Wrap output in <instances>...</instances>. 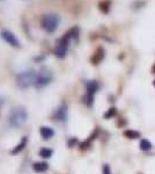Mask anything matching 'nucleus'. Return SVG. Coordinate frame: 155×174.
<instances>
[{"label": "nucleus", "instance_id": "nucleus-2", "mask_svg": "<svg viewBox=\"0 0 155 174\" xmlns=\"http://www.w3.org/2000/svg\"><path fill=\"white\" fill-rule=\"evenodd\" d=\"M28 120V113L22 107L13 109L10 115V123L14 127H21Z\"/></svg>", "mask_w": 155, "mask_h": 174}, {"label": "nucleus", "instance_id": "nucleus-14", "mask_svg": "<svg viewBox=\"0 0 155 174\" xmlns=\"http://www.w3.org/2000/svg\"><path fill=\"white\" fill-rule=\"evenodd\" d=\"M100 10L103 12V13H108L110 10V1L109 0H104L102 2H100Z\"/></svg>", "mask_w": 155, "mask_h": 174}, {"label": "nucleus", "instance_id": "nucleus-5", "mask_svg": "<svg viewBox=\"0 0 155 174\" xmlns=\"http://www.w3.org/2000/svg\"><path fill=\"white\" fill-rule=\"evenodd\" d=\"M52 80V73L51 71H49L48 69H42L41 71L36 74V81L35 85L36 87H44L48 84H50Z\"/></svg>", "mask_w": 155, "mask_h": 174}, {"label": "nucleus", "instance_id": "nucleus-15", "mask_svg": "<svg viewBox=\"0 0 155 174\" xmlns=\"http://www.w3.org/2000/svg\"><path fill=\"white\" fill-rule=\"evenodd\" d=\"M140 149H141L143 151H148V150H151V149H152L151 142L147 141V139H143V141L140 142Z\"/></svg>", "mask_w": 155, "mask_h": 174}, {"label": "nucleus", "instance_id": "nucleus-19", "mask_svg": "<svg viewBox=\"0 0 155 174\" xmlns=\"http://www.w3.org/2000/svg\"><path fill=\"white\" fill-rule=\"evenodd\" d=\"M153 73H155V65L153 66Z\"/></svg>", "mask_w": 155, "mask_h": 174}, {"label": "nucleus", "instance_id": "nucleus-10", "mask_svg": "<svg viewBox=\"0 0 155 174\" xmlns=\"http://www.w3.org/2000/svg\"><path fill=\"white\" fill-rule=\"evenodd\" d=\"M40 132H41L42 137H43L44 139H50L52 136L54 135L53 129L49 128V127H42L41 129H40Z\"/></svg>", "mask_w": 155, "mask_h": 174}, {"label": "nucleus", "instance_id": "nucleus-13", "mask_svg": "<svg viewBox=\"0 0 155 174\" xmlns=\"http://www.w3.org/2000/svg\"><path fill=\"white\" fill-rule=\"evenodd\" d=\"M26 144H27V137H23V139L20 142V144L12 151V154H16V153H19L21 150H23L24 149V146H26Z\"/></svg>", "mask_w": 155, "mask_h": 174}, {"label": "nucleus", "instance_id": "nucleus-6", "mask_svg": "<svg viewBox=\"0 0 155 174\" xmlns=\"http://www.w3.org/2000/svg\"><path fill=\"white\" fill-rule=\"evenodd\" d=\"M98 89V84L96 81H88L87 83V95H86V103L88 106H92L93 105V100H94V94L97 92Z\"/></svg>", "mask_w": 155, "mask_h": 174}, {"label": "nucleus", "instance_id": "nucleus-8", "mask_svg": "<svg viewBox=\"0 0 155 174\" xmlns=\"http://www.w3.org/2000/svg\"><path fill=\"white\" fill-rule=\"evenodd\" d=\"M54 119L60 122H65L67 119V107L66 105H62L60 107H58V109L54 113Z\"/></svg>", "mask_w": 155, "mask_h": 174}, {"label": "nucleus", "instance_id": "nucleus-20", "mask_svg": "<svg viewBox=\"0 0 155 174\" xmlns=\"http://www.w3.org/2000/svg\"><path fill=\"white\" fill-rule=\"evenodd\" d=\"M153 85H154V86H155V80H154V81H153Z\"/></svg>", "mask_w": 155, "mask_h": 174}, {"label": "nucleus", "instance_id": "nucleus-16", "mask_svg": "<svg viewBox=\"0 0 155 174\" xmlns=\"http://www.w3.org/2000/svg\"><path fill=\"white\" fill-rule=\"evenodd\" d=\"M40 154L43 158H49V157L52 156V150H50V149H42Z\"/></svg>", "mask_w": 155, "mask_h": 174}, {"label": "nucleus", "instance_id": "nucleus-18", "mask_svg": "<svg viewBox=\"0 0 155 174\" xmlns=\"http://www.w3.org/2000/svg\"><path fill=\"white\" fill-rule=\"evenodd\" d=\"M103 174H111L110 166H109V165H104L103 166Z\"/></svg>", "mask_w": 155, "mask_h": 174}, {"label": "nucleus", "instance_id": "nucleus-1", "mask_svg": "<svg viewBox=\"0 0 155 174\" xmlns=\"http://www.w3.org/2000/svg\"><path fill=\"white\" fill-rule=\"evenodd\" d=\"M59 22H60V18L58 14L48 13L42 18V27L46 33H53L57 29Z\"/></svg>", "mask_w": 155, "mask_h": 174}, {"label": "nucleus", "instance_id": "nucleus-12", "mask_svg": "<svg viewBox=\"0 0 155 174\" xmlns=\"http://www.w3.org/2000/svg\"><path fill=\"white\" fill-rule=\"evenodd\" d=\"M124 136L127 137V138H130V139H135V138H139L140 137V133L138 131H134V130H126L124 132Z\"/></svg>", "mask_w": 155, "mask_h": 174}, {"label": "nucleus", "instance_id": "nucleus-17", "mask_svg": "<svg viewBox=\"0 0 155 174\" xmlns=\"http://www.w3.org/2000/svg\"><path fill=\"white\" fill-rule=\"evenodd\" d=\"M116 115V108H110L109 109V111H107L105 114H104V117L105 119H110V117H112Z\"/></svg>", "mask_w": 155, "mask_h": 174}, {"label": "nucleus", "instance_id": "nucleus-9", "mask_svg": "<svg viewBox=\"0 0 155 174\" xmlns=\"http://www.w3.org/2000/svg\"><path fill=\"white\" fill-rule=\"evenodd\" d=\"M103 58H104V50L102 48H98L96 50V52L94 54V56L92 57V63H93L94 65H97V64H100L103 60Z\"/></svg>", "mask_w": 155, "mask_h": 174}, {"label": "nucleus", "instance_id": "nucleus-11", "mask_svg": "<svg viewBox=\"0 0 155 174\" xmlns=\"http://www.w3.org/2000/svg\"><path fill=\"white\" fill-rule=\"evenodd\" d=\"M48 164L46 163H36L34 165V171L35 172H38V173H42V172H45L48 170Z\"/></svg>", "mask_w": 155, "mask_h": 174}, {"label": "nucleus", "instance_id": "nucleus-4", "mask_svg": "<svg viewBox=\"0 0 155 174\" xmlns=\"http://www.w3.org/2000/svg\"><path fill=\"white\" fill-rule=\"evenodd\" d=\"M71 40H72V36H71L70 32H67L60 40H58L57 45H56V48H54V55H56L57 57H59V58H64V57H65V55L67 52L68 43H70Z\"/></svg>", "mask_w": 155, "mask_h": 174}, {"label": "nucleus", "instance_id": "nucleus-3", "mask_svg": "<svg viewBox=\"0 0 155 174\" xmlns=\"http://www.w3.org/2000/svg\"><path fill=\"white\" fill-rule=\"evenodd\" d=\"M36 74L37 73H35L34 70H27V71L21 72L20 74L18 76V78H16L18 86L21 87V88H28L32 84H35Z\"/></svg>", "mask_w": 155, "mask_h": 174}, {"label": "nucleus", "instance_id": "nucleus-7", "mask_svg": "<svg viewBox=\"0 0 155 174\" xmlns=\"http://www.w3.org/2000/svg\"><path fill=\"white\" fill-rule=\"evenodd\" d=\"M0 35H1V38L4 41H6L10 45H12V46H20L19 40L16 38V36L12 32H10V30H2Z\"/></svg>", "mask_w": 155, "mask_h": 174}]
</instances>
